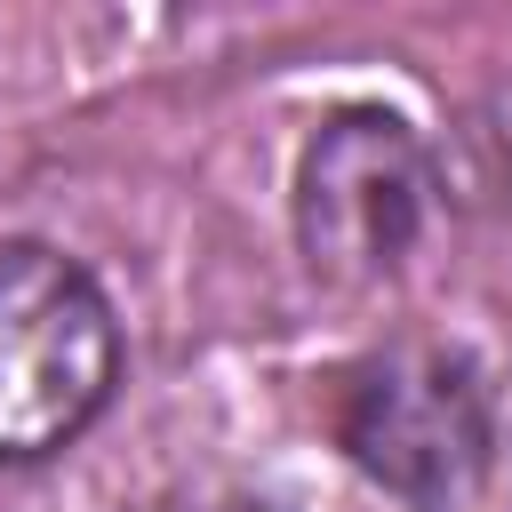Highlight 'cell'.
Listing matches in <instances>:
<instances>
[{
  "mask_svg": "<svg viewBox=\"0 0 512 512\" xmlns=\"http://www.w3.org/2000/svg\"><path fill=\"white\" fill-rule=\"evenodd\" d=\"M120 376V320L88 264L48 240H0V464L56 456L96 424Z\"/></svg>",
  "mask_w": 512,
  "mask_h": 512,
  "instance_id": "cell-1",
  "label": "cell"
},
{
  "mask_svg": "<svg viewBox=\"0 0 512 512\" xmlns=\"http://www.w3.org/2000/svg\"><path fill=\"white\" fill-rule=\"evenodd\" d=\"M336 440L352 464L416 512H448L488 472V384L464 352L400 336L344 376Z\"/></svg>",
  "mask_w": 512,
  "mask_h": 512,
  "instance_id": "cell-3",
  "label": "cell"
},
{
  "mask_svg": "<svg viewBox=\"0 0 512 512\" xmlns=\"http://www.w3.org/2000/svg\"><path fill=\"white\" fill-rule=\"evenodd\" d=\"M432 216H440V168L400 112L352 104L320 120V136L296 160V240L320 280L336 288L392 280L432 232Z\"/></svg>",
  "mask_w": 512,
  "mask_h": 512,
  "instance_id": "cell-2",
  "label": "cell"
}]
</instances>
